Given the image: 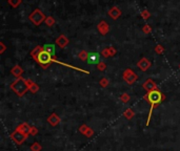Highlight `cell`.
I'll use <instances>...</instances> for the list:
<instances>
[{"mask_svg": "<svg viewBox=\"0 0 180 151\" xmlns=\"http://www.w3.org/2000/svg\"><path fill=\"white\" fill-rule=\"evenodd\" d=\"M124 117L127 118V120H131L133 117H134V111L132 109H127V111L124 112Z\"/></svg>", "mask_w": 180, "mask_h": 151, "instance_id": "obj_17", "label": "cell"}, {"mask_svg": "<svg viewBox=\"0 0 180 151\" xmlns=\"http://www.w3.org/2000/svg\"><path fill=\"white\" fill-rule=\"evenodd\" d=\"M150 66H151V63L146 58L141 59V60L138 62V67L140 68L142 72H146V70L150 68Z\"/></svg>", "mask_w": 180, "mask_h": 151, "instance_id": "obj_7", "label": "cell"}, {"mask_svg": "<svg viewBox=\"0 0 180 151\" xmlns=\"http://www.w3.org/2000/svg\"><path fill=\"white\" fill-rule=\"evenodd\" d=\"M79 58L81 59L82 61H84V60H87V58H89V54H87L86 51H82L81 53L79 54Z\"/></svg>", "mask_w": 180, "mask_h": 151, "instance_id": "obj_18", "label": "cell"}, {"mask_svg": "<svg viewBox=\"0 0 180 151\" xmlns=\"http://www.w3.org/2000/svg\"><path fill=\"white\" fill-rule=\"evenodd\" d=\"M28 86H30V89L32 93H36L38 90V86L35 83H32V84H28Z\"/></svg>", "mask_w": 180, "mask_h": 151, "instance_id": "obj_20", "label": "cell"}, {"mask_svg": "<svg viewBox=\"0 0 180 151\" xmlns=\"http://www.w3.org/2000/svg\"><path fill=\"white\" fill-rule=\"evenodd\" d=\"M53 23H54V20H53V19H52V18H49V19H47V24H49V25H52Z\"/></svg>", "mask_w": 180, "mask_h": 151, "instance_id": "obj_28", "label": "cell"}, {"mask_svg": "<svg viewBox=\"0 0 180 151\" xmlns=\"http://www.w3.org/2000/svg\"><path fill=\"white\" fill-rule=\"evenodd\" d=\"M17 130L20 131V132H22V133L28 134V133H30V131H31V127L28 126V124H21L20 126L17 128Z\"/></svg>", "mask_w": 180, "mask_h": 151, "instance_id": "obj_13", "label": "cell"}, {"mask_svg": "<svg viewBox=\"0 0 180 151\" xmlns=\"http://www.w3.org/2000/svg\"><path fill=\"white\" fill-rule=\"evenodd\" d=\"M143 87L149 91V93H150V91H153V90H156V88H157L156 84L154 83L152 80H148V81H146L145 83L143 84Z\"/></svg>", "mask_w": 180, "mask_h": 151, "instance_id": "obj_10", "label": "cell"}, {"mask_svg": "<svg viewBox=\"0 0 180 151\" xmlns=\"http://www.w3.org/2000/svg\"><path fill=\"white\" fill-rule=\"evenodd\" d=\"M87 129H89V128H87L86 125H82L81 128H80V131H81L83 134H85V133H86V131H87Z\"/></svg>", "mask_w": 180, "mask_h": 151, "instance_id": "obj_22", "label": "cell"}, {"mask_svg": "<svg viewBox=\"0 0 180 151\" xmlns=\"http://www.w3.org/2000/svg\"><path fill=\"white\" fill-rule=\"evenodd\" d=\"M93 133H94V131L92 130V129L89 128V129H87V131H86V133H85V135H86V136H91Z\"/></svg>", "mask_w": 180, "mask_h": 151, "instance_id": "obj_25", "label": "cell"}, {"mask_svg": "<svg viewBox=\"0 0 180 151\" xmlns=\"http://www.w3.org/2000/svg\"><path fill=\"white\" fill-rule=\"evenodd\" d=\"M98 69L99 70H104L105 69V64H104V63H100V64H98Z\"/></svg>", "mask_w": 180, "mask_h": 151, "instance_id": "obj_23", "label": "cell"}, {"mask_svg": "<svg viewBox=\"0 0 180 151\" xmlns=\"http://www.w3.org/2000/svg\"><path fill=\"white\" fill-rule=\"evenodd\" d=\"M43 49L46 53H49L52 57L55 56V46H54L53 44H46V45H44Z\"/></svg>", "mask_w": 180, "mask_h": 151, "instance_id": "obj_12", "label": "cell"}, {"mask_svg": "<svg viewBox=\"0 0 180 151\" xmlns=\"http://www.w3.org/2000/svg\"><path fill=\"white\" fill-rule=\"evenodd\" d=\"M123 79L127 81V83L133 84L135 81L137 80V75L135 72H133L131 69H127L124 72V76H123Z\"/></svg>", "mask_w": 180, "mask_h": 151, "instance_id": "obj_6", "label": "cell"}, {"mask_svg": "<svg viewBox=\"0 0 180 151\" xmlns=\"http://www.w3.org/2000/svg\"><path fill=\"white\" fill-rule=\"evenodd\" d=\"M56 42H57V44H58V45L60 46V47H64V46L68 45V40L66 39V38L62 35V36H60V37L58 38V39L56 40Z\"/></svg>", "mask_w": 180, "mask_h": 151, "instance_id": "obj_11", "label": "cell"}, {"mask_svg": "<svg viewBox=\"0 0 180 151\" xmlns=\"http://www.w3.org/2000/svg\"><path fill=\"white\" fill-rule=\"evenodd\" d=\"M12 72H13L16 77H19V76L21 75V72H22V69H21L19 66H15V67L13 68V70H12Z\"/></svg>", "mask_w": 180, "mask_h": 151, "instance_id": "obj_16", "label": "cell"}, {"mask_svg": "<svg viewBox=\"0 0 180 151\" xmlns=\"http://www.w3.org/2000/svg\"><path fill=\"white\" fill-rule=\"evenodd\" d=\"M99 62V55L97 53H89L87 63L89 64H97Z\"/></svg>", "mask_w": 180, "mask_h": 151, "instance_id": "obj_8", "label": "cell"}, {"mask_svg": "<svg viewBox=\"0 0 180 151\" xmlns=\"http://www.w3.org/2000/svg\"><path fill=\"white\" fill-rule=\"evenodd\" d=\"M37 132H38V130H37L36 128H35V127H34V128H31V131H30V133H33V135H35V134H36Z\"/></svg>", "mask_w": 180, "mask_h": 151, "instance_id": "obj_26", "label": "cell"}, {"mask_svg": "<svg viewBox=\"0 0 180 151\" xmlns=\"http://www.w3.org/2000/svg\"><path fill=\"white\" fill-rule=\"evenodd\" d=\"M156 49H157V51H157V53L158 54H160V53H162V47H161V46H157V47H156Z\"/></svg>", "mask_w": 180, "mask_h": 151, "instance_id": "obj_27", "label": "cell"}, {"mask_svg": "<svg viewBox=\"0 0 180 151\" xmlns=\"http://www.w3.org/2000/svg\"><path fill=\"white\" fill-rule=\"evenodd\" d=\"M12 89L16 93V94H18L19 97L23 96L25 91L28 89H30V86L28 84V81L23 80L22 78H18L15 82H13V84L11 85Z\"/></svg>", "mask_w": 180, "mask_h": 151, "instance_id": "obj_2", "label": "cell"}, {"mask_svg": "<svg viewBox=\"0 0 180 151\" xmlns=\"http://www.w3.org/2000/svg\"><path fill=\"white\" fill-rule=\"evenodd\" d=\"M100 85H102L103 87H105L106 85H108V80H106V79H102L100 81Z\"/></svg>", "mask_w": 180, "mask_h": 151, "instance_id": "obj_24", "label": "cell"}, {"mask_svg": "<svg viewBox=\"0 0 180 151\" xmlns=\"http://www.w3.org/2000/svg\"><path fill=\"white\" fill-rule=\"evenodd\" d=\"M31 149L33 151H40L41 150V146H40L39 143H34V145H32V147H31Z\"/></svg>", "mask_w": 180, "mask_h": 151, "instance_id": "obj_19", "label": "cell"}, {"mask_svg": "<svg viewBox=\"0 0 180 151\" xmlns=\"http://www.w3.org/2000/svg\"><path fill=\"white\" fill-rule=\"evenodd\" d=\"M120 99H121V101L123 103H127V102H129V100H130V97L127 96V93H123Z\"/></svg>", "mask_w": 180, "mask_h": 151, "instance_id": "obj_21", "label": "cell"}, {"mask_svg": "<svg viewBox=\"0 0 180 151\" xmlns=\"http://www.w3.org/2000/svg\"><path fill=\"white\" fill-rule=\"evenodd\" d=\"M108 14H110L111 17H112L113 19H116V18L119 17V15H120V11H119V9H118L117 8H113L112 9H111L110 12H108Z\"/></svg>", "mask_w": 180, "mask_h": 151, "instance_id": "obj_15", "label": "cell"}, {"mask_svg": "<svg viewBox=\"0 0 180 151\" xmlns=\"http://www.w3.org/2000/svg\"><path fill=\"white\" fill-rule=\"evenodd\" d=\"M144 99H145L146 101H148L149 103L151 104V111H150V114H149V119H148V123H146V125H149V122H150V119H151V114H152V111H153L154 107H155L156 105H158L159 103L162 102V100L164 99V96H163L162 93H160L159 90H153V91H150V93H148L145 97H144Z\"/></svg>", "mask_w": 180, "mask_h": 151, "instance_id": "obj_1", "label": "cell"}, {"mask_svg": "<svg viewBox=\"0 0 180 151\" xmlns=\"http://www.w3.org/2000/svg\"><path fill=\"white\" fill-rule=\"evenodd\" d=\"M43 19H44V15L39 11V9H36V11L30 16V20L36 25H39L40 23L43 21Z\"/></svg>", "mask_w": 180, "mask_h": 151, "instance_id": "obj_4", "label": "cell"}, {"mask_svg": "<svg viewBox=\"0 0 180 151\" xmlns=\"http://www.w3.org/2000/svg\"><path fill=\"white\" fill-rule=\"evenodd\" d=\"M27 138H28V134L22 133V132H20L18 130H16L13 134H12V139H13V140L15 141L17 144H19V145L22 144L23 142L27 140Z\"/></svg>", "mask_w": 180, "mask_h": 151, "instance_id": "obj_5", "label": "cell"}, {"mask_svg": "<svg viewBox=\"0 0 180 151\" xmlns=\"http://www.w3.org/2000/svg\"><path fill=\"white\" fill-rule=\"evenodd\" d=\"M47 122H49L52 126H56V125H58L59 123H60V118H59L56 113H53V114H51L47 118Z\"/></svg>", "mask_w": 180, "mask_h": 151, "instance_id": "obj_9", "label": "cell"}, {"mask_svg": "<svg viewBox=\"0 0 180 151\" xmlns=\"http://www.w3.org/2000/svg\"><path fill=\"white\" fill-rule=\"evenodd\" d=\"M99 32H101V34H103V35H105L106 33H108V24H106L105 22H101V23H99Z\"/></svg>", "mask_w": 180, "mask_h": 151, "instance_id": "obj_14", "label": "cell"}, {"mask_svg": "<svg viewBox=\"0 0 180 151\" xmlns=\"http://www.w3.org/2000/svg\"><path fill=\"white\" fill-rule=\"evenodd\" d=\"M36 60L38 61V63H40L42 66H44V68L46 67L47 65L50 64V63L53 61V59H52V56L50 55L49 53H46L44 49H41V51H39V53L36 55Z\"/></svg>", "mask_w": 180, "mask_h": 151, "instance_id": "obj_3", "label": "cell"}]
</instances>
